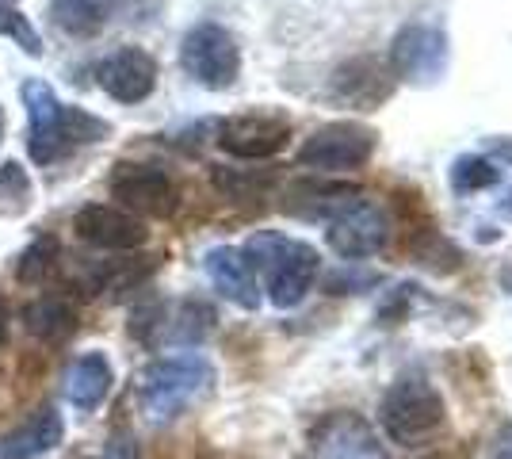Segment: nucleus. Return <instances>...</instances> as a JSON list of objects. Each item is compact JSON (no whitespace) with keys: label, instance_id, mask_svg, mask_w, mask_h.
Wrapping results in <instances>:
<instances>
[{"label":"nucleus","instance_id":"nucleus-22","mask_svg":"<svg viewBox=\"0 0 512 459\" xmlns=\"http://www.w3.org/2000/svg\"><path fill=\"white\" fill-rule=\"evenodd\" d=\"M214 322H218L214 306H207L203 299H188V303H180L176 318H165V326H169L165 341L169 345H199L214 329Z\"/></svg>","mask_w":512,"mask_h":459},{"label":"nucleus","instance_id":"nucleus-31","mask_svg":"<svg viewBox=\"0 0 512 459\" xmlns=\"http://www.w3.org/2000/svg\"><path fill=\"white\" fill-rule=\"evenodd\" d=\"M509 207H512V196H509Z\"/></svg>","mask_w":512,"mask_h":459},{"label":"nucleus","instance_id":"nucleus-25","mask_svg":"<svg viewBox=\"0 0 512 459\" xmlns=\"http://www.w3.org/2000/svg\"><path fill=\"white\" fill-rule=\"evenodd\" d=\"M0 35H8L12 43L20 46L23 54H31V58H43V39H39V31L31 27V20L16 12V8H8L4 0H0Z\"/></svg>","mask_w":512,"mask_h":459},{"label":"nucleus","instance_id":"nucleus-3","mask_svg":"<svg viewBox=\"0 0 512 459\" xmlns=\"http://www.w3.org/2000/svg\"><path fill=\"white\" fill-rule=\"evenodd\" d=\"M214 387V364L199 352H184V356H165L153 360L142 372L138 383V398L150 421L169 425L180 414H188L199 398H207Z\"/></svg>","mask_w":512,"mask_h":459},{"label":"nucleus","instance_id":"nucleus-23","mask_svg":"<svg viewBox=\"0 0 512 459\" xmlns=\"http://www.w3.org/2000/svg\"><path fill=\"white\" fill-rule=\"evenodd\" d=\"M35 203V188H31V176L20 161H4L0 165V219H20L31 211Z\"/></svg>","mask_w":512,"mask_h":459},{"label":"nucleus","instance_id":"nucleus-21","mask_svg":"<svg viewBox=\"0 0 512 459\" xmlns=\"http://www.w3.org/2000/svg\"><path fill=\"white\" fill-rule=\"evenodd\" d=\"M58 268H62V241L50 238V234H39L16 261V284L43 287L58 276Z\"/></svg>","mask_w":512,"mask_h":459},{"label":"nucleus","instance_id":"nucleus-8","mask_svg":"<svg viewBox=\"0 0 512 459\" xmlns=\"http://www.w3.org/2000/svg\"><path fill=\"white\" fill-rule=\"evenodd\" d=\"M111 199L138 215V219H172L180 207V188L165 169L157 165H134V161H119L115 173L107 180Z\"/></svg>","mask_w":512,"mask_h":459},{"label":"nucleus","instance_id":"nucleus-16","mask_svg":"<svg viewBox=\"0 0 512 459\" xmlns=\"http://www.w3.org/2000/svg\"><path fill=\"white\" fill-rule=\"evenodd\" d=\"M65 440V421L54 406H43L39 414H31L20 429H12L0 440V459H39L54 452Z\"/></svg>","mask_w":512,"mask_h":459},{"label":"nucleus","instance_id":"nucleus-7","mask_svg":"<svg viewBox=\"0 0 512 459\" xmlns=\"http://www.w3.org/2000/svg\"><path fill=\"white\" fill-rule=\"evenodd\" d=\"M451 62L448 31L432 23H406L390 43V73L394 81H406L413 88H428L444 81Z\"/></svg>","mask_w":512,"mask_h":459},{"label":"nucleus","instance_id":"nucleus-18","mask_svg":"<svg viewBox=\"0 0 512 459\" xmlns=\"http://www.w3.org/2000/svg\"><path fill=\"white\" fill-rule=\"evenodd\" d=\"M352 199H360V192L348 188V184L299 180V184H291L283 192V211L287 215H299V219H333V215H341Z\"/></svg>","mask_w":512,"mask_h":459},{"label":"nucleus","instance_id":"nucleus-4","mask_svg":"<svg viewBox=\"0 0 512 459\" xmlns=\"http://www.w3.org/2000/svg\"><path fill=\"white\" fill-rule=\"evenodd\" d=\"M379 425L402 448H425L448 429V410L440 391L425 375H402L379 402Z\"/></svg>","mask_w":512,"mask_h":459},{"label":"nucleus","instance_id":"nucleus-12","mask_svg":"<svg viewBox=\"0 0 512 459\" xmlns=\"http://www.w3.org/2000/svg\"><path fill=\"white\" fill-rule=\"evenodd\" d=\"M73 234L92 249H104V253H130V249H142L150 241L146 222L123 207H111V203H85L73 215Z\"/></svg>","mask_w":512,"mask_h":459},{"label":"nucleus","instance_id":"nucleus-9","mask_svg":"<svg viewBox=\"0 0 512 459\" xmlns=\"http://www.w3.org/2000/svg\"><path fill=\"white\" fill-rule=\"evenodd\" d=\"M218 150L237 161H268L291 142V119L276 111H245L218 123Z\"/></svg>","mask_w":512,"mask_h":459},{"label":"nucleus","instance_id":"nucleus-17","mask_svg":"<svg viewBox=\"0 0 512 459\" xmlns=\"http://www.w3.org/2000/svg\"><path fill=\"white\" fill-rule=\"evenodd\" d=\"M115 387V368L104 352H85L73 360L69 368V379H65V398L81 410V414H92L104 406V398Z\"/></svg>","mask_w":512,"mask_h":459},{"label":"nucleus","instance_id":"nucleus-28","mask_svg":"<svg viewBox=\"0 0 512 459\" xmlns=\"http://www.w3.org/2000/svg\"><path fill=\"white\" fill-rule=\"evenodd\" d=\"M486 150H490L493 157H501L505 165H512V138H490Z\"/></svg>","mask_w":512,"mask_h":459},{"label":"nucleus","instance_id":"nucleus-20","mask_svg":"<svg viewBox=\"0 0 512 459\" xmlns=\"http://www.w3.org/2000/svg\"><path fill=\"white\" fill-rule=\"evenodd\" d=\"M119 0H50V20L69 39H92L115 16Z\"/></svg>","mask_w":512,"mask_h":459},{"label":"nucleus","instance_id":"nucleus-13","mask_svg":"<svg viewBox=\"0 0 512 459\" xmlns=\"http://www.w3.org/2000/svg\"><path fill=\"white\" fill-rule=\"evenodd\" d=\"M96 85L104 88L115 104H142L157 88V62L142 46H119L96 62Z\"/></svg>","mask_w":512,"mask_h":459},{"label":"nucleus","instance_id":"nucleus-11","mask_svg":"<svg viewBox=\"0 0 512 459\" xmlns=\"http://www.w3.org/2000/svg\"><path fill=\"white\" fill-rule=\"evenodd\" d=\"M310 452L314 459H386L375 425L352 410H333L321 417L310 429Z\"/></svg>","mask_w":512,"mask_h":459},{"label":"nucleus","instance_id":"nucleus-32","mask_svg":"<svg viewBox=\"0 0 512 459\" xmlns=\"http://www.w3.org/2000/svg\"><path fill=\"white\" fill-rule=\"evenodd\" d=\"M4 4H8V0H4Z\"/></svg>","mask_w":512,"mask_h":459},{"label":"nucleus","instance_id":"nucleus-15","mask_svg":"<svg viewBox=\"0 0 512 459\" xmlns=\"http://www.w3.org/2000/svg\"><path fill=\"white\" fill-rule=\"evenodd\" d=\"M203 268H207L214 291L222 299H230L241 310H256L260 306V280H256V268L245 249L214 245V249H207V257H203Z\"/></svg>","mask_w":512,"mask_h":459},{"label":"nucleus","instance_id":"nucleus-26","mask_svg":"<svg viewBox=\"0 0 512 459\" xmlns=\"http://www.w3.org/2000/svg\"><path fill=\"white\" fill-rule=\"evenodd\" d=\"M486 459H512V425H501L493 433L490 448H486Z\"/></svg>","mask_w":512,"mask_h":459},{"label":"nucleus","instance_id":"nucleus-2","mask_svg":"<svg viewBox=\"0 0 512 459\" xmlns=\"http://www.w3.org/2000/svg\"><path fill=\"white\" fill-rule=\"evenodd\" d=\"M245 253H249L256 272L264 276V291H268L272 306H279V310L299 306L310 295V287H314L321 272V257L310 241L287 238V234H276V230L253 234Z\"/></svg>","mask_w":512,"mask_h":459},{"label":"nucleus","instance_id":"nucleus-5","mask_svg":"<svg viewBox=\"0 0 512 459\" xmlns=\"http://www.w3.org/2000/svg\"><path fill=\"white\" fill-rule=\"evenodd\" d=\"M180 66L195 85L226 92L241 77V46L222 23H195L180 43Z\"/></svg>","mask_w":512,"mask_h":459},{"label":"nucleus","instance_id":"nucleus-19","mask_svg":"<svg viewBox=\"0 0 512 459\" xmlns=\"http://www.w3.org/2000/svg\"><path fill=\"white\" fill-rule=\"evenodd\" d=\"M77 326H81V314L65 295H39L23 306V329L43 345H65Z\"/></svg>","mask_w":512,"mask_h":459},{"label":"nucleus","instance_id":"nucleus-10","mask_svg":"<svg viewBox=\"0 0 512 459\" xmlns=\"http://www.w3.org/2000/svg\"><path fill=\"white\" fill-rule=\"evenodd\" d=\"M390 215L371 199H352L341 215L329 219V249L344 261H363L375 257L390 245Z\"/></svg>","mask_w":512,"mask_h":459},{"label":"nucleus","instance_id":"nucleus-30","mask_svg":"<svg viewBox=\"0 0 512 459\" xmlns=\"http://www.w3.org/2000/svg\"><path fill=\"white\" fill-rule=\"evenodd\" d=\"M0 134H4V111H0Z\"/></svg>","mask_w":512,"mask_h":459},{"label":"nucleus","instance_id":"nucleus-1","mask_svg":"<svg viewBox=\"0 0 512 459\" xmlns=\"http://www.w3.org/2000/svg\"><path fill=\"white\" fill-rule=\"evenodd\" d=\"M20 96L27 108V153L35 165H54L69 153L111 138V123L104 115L58 100V92L46 81H23Z\"/></svg>","mask_w":512,"mask_h":459},{"label":"nucleus","instance_id":"nucleus-14","mask_svg":"<svg viewBox=\"0 0 512 459\" xmlns=\"http://www.w3.org/2000/svg\"><path fill=\"white\" fill-rule=\"evenodd\" d=\"M394 85L398 81H394V73H390V66H386L383 58L363 54V58L344 62L333 73V100L356 111H375L394 96Z\"/></svg>","mask_w":512,"mask_h":459},{"label":"nucleus","instance_id":"nucleus-29","mask_svg":"<svg viewBox=\"0 0 512 459\" xmlns=\"http://www.w3.org/2000/svg\"><path fill=\"white\" fill-rule=\"evenodd\" d=\"M8 322H12V306H8L4 291H0V345L8 341Z\"/></svg>","mask_w":512,"mask_h":459},{"label":"nucleus","instance_id":"nucleus-6","mask_svg":"<svg viewBox=\"0 0 512 459\" xmlns=\"http://www.w3.org/2000/svg\"><path fill=\"white\" fill-rule=\"evenodd\" d=\"M379 150V131H371L367 123L341 119V123H325L302 142L299 165L318 169V173H352L363 169Z\"/></svg>","mask_w":512,"mask_h":459},{"label":"nucleus","instance_id":"nucleus-27","mask_svg":"<svg viewBox=\"0 0 512 459\" xmlns=\"http://www.w3.org/2000/svg\"><path fill=\"white\" fill-rule=\"evenodd\" d=\"M107 459H138V444H134V437H130V433L111 437V444H107Z\"/></svg>","mask_w":512,"mask_h":459},{"label":"nucleus","instance_id":"nucleus-24","mask_svg":"<svg viewBox=\"0 0 512 459\" xmlns=\"http://www.w3.org/2000/svg\"><path fill=\"white\" fill-rule=\"evenodd\" d=\"M501 180V169L486 161V157H459L451 165V188L455 192H478V188H493Z\"/></svg>","mask_w":512,"mask_h":459}]
</instances>
